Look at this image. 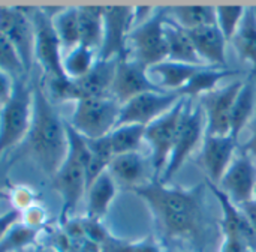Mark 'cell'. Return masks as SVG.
<instances>
[{"instance_id": "obj_1", "label": "cell", "mask_w": 256, "mask_h": 252, "mask_svg": "<svg viewBox=\"0 0 256 252\" xmlns=\"http://www.w3.org/2000/svg\"><path fill=\"white\" fill-rule=\"evenodd\" d=\"M206 188L207 185L183 188L152 179L132 192L147 204L164 236L201 240L208 227Z\"/></svg>"}, {"instance_id": "obj_2", "label": "cell", "mask_w": 256, "mask_h": 252, "mask_svg": "<svg viewBox=\"0 0 256 252\" xmlns=\"http://www.w3.org/2000/svg\"><path fill=\"white\" fill-rule=\"evenodd\" d=\"M27 141L39 168L52 177L68 155L66 120L39 87L33 90V114Z\"/></svg>"}, {"instance_id": "obj_3", "label": "cell", "mask_w": 256, "mask_h": 252, "mask_svg": "<svg viewBox=\"0 0 256 252\" xmlns=\"http://www.w3.org/2000/svg\"><path fill=\"white\" fill-rule=\"evenodd\" d=\"M68 132V155L51 177L52 188L58 192L62 198V213L60 221L66 224L69 216L75 212L80 201L87 192V176L86 168L90 161V147L87 138L80 135L66 120Z\"/></svg>"}, {"instance_id": "obj_4", "label": "cell", "mask_w": 256, "mask_h": 252, "mask_svg": "<svg viewBox=\"0 0 256 252\" xmlns=\"http://www.w3.org/2000/svg\"><path fill=\"white\" fill-rule=\"evenodd\" d=\"M33 114V90L15 80L10 98L0 105V159L21 141L27 140Z\"/></svg>"}, {"instance_id": "obj_5", "label": "cell", "mask_w": 256, "mask_h": 252, "mask_svg": "<svg viewBox=\"0 0 256 252\" xmlns=\"http://www.w3.org/2000/svg\"><path fill=\"white\" fill-rule=\"evenodd\" d=\"M166 18V8L158 9V12L136 23L129 35L128 48L132 59L148 69L168 59Z\"/></svg>"}, {"instance_id": "obj_6", "label": "cell", "mask_w": 256, "mask_h": 252, "mask_svg": "<svg viewBox=\"0 0 256 252\" xmlns=\"http://www.w3.org/2000/svg\"><path fill=\"white\" fill-rule=\"evenodd\" d=\"M204 137H206V117H204L202 107L200 105V102L195 104L192 99H186L184 108L178 120L171 156L160 177L162 182L170 183V180L180 171V168L195 152V149L204 141Z\"/></svg>"}, {"instance_id": "obj_7", "label": "cell", "mask_w": 256, "mask_h": 252, "mask_svg": "<svg viewBox=\"0 0 256 252\" xmlns=\"http://www.w3.org/2000/svg\"><path fill=\"white\" fill-rule=\"evenodd\" d=\"M120 104L112 96L86 98L75 102L68 123L87 140L106 137L116 126L120 114Z\"/></svg>"}, {"instance_id": "obj_8", "label": "cell", "mask_w": 256, "mask_h": 252, "mask_svg": "<svg viewBox=\"0 0 256 252\" xmlns=\"http://www.w3.org/2000/svg\"><path fill=\"white\" fill-rule=\"evenodd\" d=\"M34 26V60L51 78L66 77L62 68V44L52 26V18L42 9L24 6Z\"/></svg>"}, {"instance_id": "obj_9", "label": "cell", "mask_w": 256, "mask_h": 252, "mask_svg": "<svg viewBox=\"0 0 256 252\" xmlns=\"http://www.w3.org/2000/svg\"><path fill=\"white\" fill-rule=\"evenodd\" d=\"M184 102L186 99L183 98L166 114H164L162 117H159L158 120L146 126L144 141L150 147L152 168L154 173L153 179H160L168 165L172 144H174L176 134H177L178 120L184 108Z\"/></svg>"}, {"instance_id": "obj_10", "label": "cell", "mask_w": 256, "mask_h": 252, "mask_svg": "<svg viewBox=\"0 0 256 252\" xmlns=\"http://www.w3.org/2000/svg\"><path fill=\"white\" fill-rule=\"evenodd\" d=\"M182 95L177 92H147L138 95L128 102L122 104L117 126L122 125H141L148 126L164 114H166L178 101Z\"/></svg>"}, {"instance_id": "obj_11", "label": "cell", "mask_w": 256, "mask_h": 252, "mask_svg": "<svg viewBox=\"0 0 256 252\" xmlns=\"http://www.w3.org/2000/svg\"><path fill=\"white\" fill-rule=\"evenodd\" d=\"M0 33L16 50L28 72L34 62V26L22 6H0Z\"/></svg>"}, {"instance_id": "obj_12", "label": "cell", "mask_w": 256, "mask_h": 252, "mask_svg": "<svg viewBox=\"0 0 256 252\" xmlns=\"http://www.w3.org/2000/svg\"><path fill=\"white\" fill-rule=\"evenodd\" d=\"M135 26V8L104 6V41L99 59H120L129 56L128 41Z\"/></svg>"}, {"instance_id": "obj_13", "label": "cell", "mask_w": 256, "mask_h": 252, "mask_svg": "<svg viewBox=\"0 0 256 252\" xmlns=\"http://www.w3.org/2000/svg\"><path fill=\"white\" fill-rule=\"evenodd\" d=\"M244 81L236 80L214 92L202 96L200 105L202 107L206 117V134L207 135H231V114L236 98L242 90Z\"/></svg>"}, {"instance_id": "obj_14", "label": "cell", "mask_w": 256, "mask_h": 252, "mask_svg": "<svg viewBox=\"0 0 256 252\" xmlns=\"http://www.w3.org/2000/svg\"><path fill=\"white\" fill-rule=\"evenodd\" d=\"M218 188L237 206L252 201L256 191L255 159L242 147H238V152L220 179Z\"/></svg>"}, {"instance_id": "obj_15", "label": "cell", "mask_w": 256, "mask_h": 252, "mask_svg": "<svg viewBox=\"0 0 256 252\" xmlns=\"http://www.w3.org/2000/svg\"><path fill=\"white\" fill-rule=\"evenodd\" d=\"M162 89L148 75V68H146L142 63L136 62L129 56L117 59L111 96L120 105L138 95Z\"/></svg>"}, {"instance_id": "obj_16", "label": "cell", "mask_w": 256, "mask_h": 252, "mask_svg": "<svg viewBox=\"0 0 256 252\" xmlns=\"http://www.w3.org/2000/svg\"><path fill=\"white\" fill-rule=\"evenodd\" d=\"M238 152V140L232 135H207L202 141L201 162L207 182L219 185L220 179L230 168L236 153Z\"/></svg>"}, {"instance_id": "obj_17", "label": "cell", "mask_w": 256, "mask_h": 252, "mask_svg": "<svg viewBox=\"0 0 256 252\" xmlns=\"http://www.w3.org/2000/svg\"><path fill=\"white\" fill-rule=\"evenodd\" d=\"M207 188L210 192L216 197L218 203L222 209V219H220V228L224 237H231L243 242L248 245L254 252H256V230L250 225L248 218L244 216L243 210L232 203L219 188L218 185L207 182Z\"/></svg>"}, {"instance_id": "obj_18", "label": "cell", "mask_w": 256, "mask_h": 252, "mask_svg": "<svg viewBox=\"0 0 256 252\" xmlns=\"http://www.w3.org/2000/svg\"><path fill=\"white\" fill-rule=\"evenodd\" d=\"M117 59H98L93 69L80 80H72L74 102L86 98L111 96Z\"/></svg>"}, {"instance_id": "obj_19", "label": "cell", "mask_w": 256, "mask_h": 252, "mask_svg": "<svg viewBox=\"0 0 256 252\" xmlns=\"http://www.w3.org/2000/svg\"><path fill=\"white\" fill-rule=\"evenodd\" d=\"M188 33L204 65L214 68H226L228 41L225 39V36L216 24L189 30Z\"/></svg>"}, {"instance_id": "obj_20", "label": "cell", "mask_w": 256, "mask_h": 252, "mask_svg": "<svg viewBox=\"0 0 256 252\" xmlns=\"http://www.w3.org/2000/svg\"><path fill=\"white\" fill-rule=\"evenodd\" d=\"M147 168L148 167L146 158L140 152H132L114 156L108 167V173L117 185L126 186L134 191L135 188L142 186L148 182Z\"/></svg>"}, {"instance_id": "obj_21", "label": "cell", "mask_w": 256, "mask_h": 252, "mask_svg": "<svg viewBox=\"0 0 256 252\" xmlns=\"http://www.w3.org/2000/svg\"><path fill=\"white\" fill-rule=\"evenodd\" d=\"M204 65H190L174 60H164L148 69L150 75L156 77L154 83L165 92H180L188 81L201 69Z\"/></svg>"}, {"instance_id": "obj_22", "label": "cell", "mask_w": 256, "mask_h": 252, "mask_svg": "<svg viewBox=\"0 0 256 252\" xmlns=\"http://www.w3.org/2000/svg\"><path fill=\"white\" fill-rule=\"evenodd\" d=\"M118 185L111 177L108 171L102 173L88 188H87V218L93 221H100L110 210Z\"/></svg>"}, {"instance_id": "obj_23", "label": "cell", "mask_w": 256, "mask_h": 252, "mask_svg": "<svg viewBox=\"0 0 256 252\" xmlns=\"http://www.w3.org/2000/svg\"><path fill=\"white\" fill-rule=\"evenodd\" d=\"M238 75V71H232L228 68H214V66H204L201 68L189 81L188 84L178 92L182 98L195 99L202 98L212 92H214L219 83L225 81L226 78Z\"/></svg>"}, {"instance_id": "obj_24", "label": "cell", "mask_w": 256, "mask_h": 252, "mask_svg": "<svg viewBox=\"0 0 256 252\" xmlns=\"http://www.w3.org/2000/svg\"><path fill=\"white\" fill-rule=\"evenodd\" d=\"M256 113V77L250 75L238 92L232 114H231V135L238 140L242 131L254 120Z\"/></svg>"}, {"instance_id": "obj_25", "label": "cell", "mask_w": 256, "mask_h": 252, "mask_svg": "<svg viewBox=\"0 0 256 252\" xmlns=\"http://www.w3.org/2000/svg\"><path fill=\"white\" fill-rule=\"evenodd\" d=\"M80 45H86L99 54L104 41V6H80Z\"/></svg>"}, {"instance_id": "obj_26", "label": "cell", "mask_w": 256, "mask_h": 252, "mask_svg": "<svg viewBox=\"0 0 256 252\" xmlns=\"http://www.w3.org/2000/svg\"><path fill=\"white\" fill-rule=\"evenodd\" d=\"M166 44H168V59L182 63L190 65H204L201 57L198 56L189 33L166 18ZM207 66V65H204Z\"/></svg>"}, {"instance_id": "obj_27", "label": "cell", "mask_w": 256, "mask_h": 252, "mask_svg": "<svg viewBox=\"0 0 256 252\" xmlns=\"http://www.w3.org/2000/svg\"><path fill=\"white\" fill-rule=\"evenodd\" d=\"M231 42L238 57L252 66L250 75L256 77V12L254 8H246L243 21Z\"/></svg>"}, {"instance_id": "obj_28", "label": "cell", "mask_w": 256, "mask_h": 252, "mask_svg": "<svg viewBox=\"0 0 256 252\" xmlns=\"http://www.w3.org/2000/svg\"><path fill=\"white\" fill-rule=\"evenodd\" d=\"M166 15L186 32L216 24L214 6H172L166 8Z\"/></svg>"}, {"instance_id": "obj_29", "label": "cell", "mask_w": 256, "mask_h": 252, "mask_svg": "<svg viewBox=\"0 0 256 252\" xmlns=\"http://www.w3.org/2000/svg\"><path fill=\"white\" fill-rule=\"evenodd\" d=\"M52 26L60 39L62 48L68 53L80 45V20L78 8L68 6L52 17Z\"/></svg>"}, {"instance_id": "obj_30", "label": "cell", "mask_w": 256, "mask_h": 252, "mask_svg": "<svg viewBox=\"0 0 256 252\" xmlns=\"http://www.w3.org/2000/svg\"><path fill=\"white\" fill-rule=\"evenodd\" d=\"M98 59H99V54L94 50L86 45H78L63 56L62 68L68 78L80 80L93 69Z\"/></svg>"}, {"instance_id": "obj_31", "label": "cell", "mask_w": 256, "mask_h": 252, "mask_svg": "<svg viewBox=\"0 0 256 252\" xmlns=\"http://www.w3.org/2000/svg\"><path fill=\"white\" fill-rule=\"evenodd\" d=\"M146 126L141 125H122L116 126L108 134V141L114 156L140 152L141 144L144 143Z\"/></svg>"}, {"instance_id": "obj_32", "label": "cell", "mask_w": 256, "mask_h": 252, "mask_svg": "<svg viewBox=\"0 0 256 252\" xmlns=\"http://www.w3.org/2000/svg\"><path fill=\"white\" fill-rule=\"evenodd\" d=\"M42 230H34L24 225L21 221L15 224L0 242V252H22L38 240Z\"/></svg>"}, {"instance_id": "obj_33", "label": "cell", "mask_w": 256, "mask_h": 252, "mask_svg": "<svg viewBox=\"0 0 256 252\" xmlns=\"http://www.w3.org/2000/svg\"><path fill=\"white\" fill-rule=\"evenodd\" d=\"M100 252H165L153 237H144L141 240L117 239L111 234L99 246Z\"/></svg>"}, {"instance_id": "obj_34", "label": "cell", "mask_w": 256, "mask_h": 252, "mask_svg": "<svg viewBox=\"0 0 256 252\" xmlns=\"http://www.w3.org/2000/svg\"><path fill=\"white\" fill-rule=\"evenodd\" d=\"M244 12V6H216V26L228 42H231L236 36Z\"/></svg>"}, {"instance_id": "obj_35", "label": "cell", "mask_w": 256, "mask_h": 252, "mask_svg": "<svg viewBox=\"0 0 256 252\" xmlns=\"http://www.w3.org/2000/svg\"><path fill=\"white\" fill-rule=\"evenodd\" d=\"M0 71L9 74L10 77H18L20 74L26 72L20 54L2 33H0Z\"/></svg>"}, {"instance_id": "obj_36", "label": "cell", "mask_w": 256, "mask_h": 252, "mask_svg": "<svg viewBox=\"0 0 256 252\" xmlns=\"http://www.w3.org/2000/svg\"><path fill=\"white\" fill-rule=\"evenodd\" d=\"M8 198L12 204V209L18 210L20 213L38 203L36 191H33L32 188H28L26 185H16V186L10 188L8 192Z\"/></svg>"}, {"instance_id": "obj_37", "label": "cell", "mask_w": 256, "mask_h": 252, "mask_svg": "<svg viewBox=\"0 0 256 252\" xmlns=\"http://www.w3.org/2000/svg\"><path fill=\"white\" fill-rule=\"evenodd\" d=\"M46 221H48V212L39 203H36V204L30 206L28 209H26L24 212H21V222L30 228L44 230Z\"/></svg>"}, {"instance_id": "obj_38", "label": "cell", "mask_w": 256, "mask_h": 252, "mask_svg": "<svg viewBox=\"0 0 256 252\" xmlns=\"http://www.w3.org/2000/svg\"><path fill=\"white\" fill-rule=\"evenodd\" d=\"M21 221V213L15 209H9L8 212L0 215V242L8 234V231Z\"/></svg>"}, {"instance_id": "obj_39", "label": "cell", "mask_w": 256, "mask_h": 252, "mask_svg": "<svg viewBox=\"0 0 256 252\" xmlns=\"http://www.w3.org/2000/svg\"><path fill=\"white\" fill-rule=\"evenodd\" d=\"M14 87H15V78L0 71V105L4 104L10 98Z\"/></svg>"}, {"instance_id": "obj_40", "label": "cell", "mask_w": 256, "mask_h": 252, "mask_svg": "<svg viewBox=\"0 0 256 252\" xmlns=\"http://www.w3.org/2000/svg\"><path fill=\"white\" fill-rule=\"evenodd\" d=\"M218 252H254L248 245H244L243 242L237 240V239H231V237H224L222 245Z\"/></svg>"}, {"instance_id": "obj_41", "label": "cell", "mask_w": 256, "mask_h": 252, "mask_svg": "<svg viewBox=\"0 0 256 252\" xmlns=\"http://www.w3.org/2000/svg\"><path fill=\"white\" fill-rule=\"evenodd\" d=\"M242 149H243L244 152H248V153L256 161V113L254 120H252V132H250V137H249L248 141L242 146Z\"/></svg>"}, {"instance_id": "obj_42", "label": "cell", "mask_w": 256, "mask_h": 252, "mask_svg": "<svg viewBox=\"0 0 256 252\" xmlns=\"http://www.w3.org/2000/svg\"><path fill=\"white\" fill-rule=\"evenodd\" d=\"M238 207L243 210L244 216L248 218V221L250 222V225L256 230V200H252L249 203H244V204H242Z\"/></svg>"}, {"instance_id": "obj_43", "label": "cell", "mask_w": 256, "mask_h": 252, "mask_svg": "<svg viewBox=\"0 0 256 252\" xmlns=\"http://www.w3.org/2000/svg\"><path fill=\"white\" fill-rule=\"evenodd\" d=\"M32 252H58L54 248H48V246H40V248H34Z\"/></svg>"}, {"instance_id": "obj_44", "label": "cell", "mask_w": 256, "mask_h": 252, "mask_svg": "<svg viewBox=\"0 0 256 252\" xmlns=\"http://www.w3.org/2000/svg\"><path fill=\"white\" fill-rule=\"evenodd\" d=\"M6 195V192H4V189H3V186H2V182H0V198H3Z\"/></svg>"}, {"instance_id": "obj_45", "label": "cell", "mask_w": 256, "mask_h": 252, "mask_svg": "<svg viewBox=\"0 0 256 252\" xmlns=\"http://www.w3.org/2000/svg\"><path fill=\"white\" fill-rule=\"evenodd\" d=\"M165 252H188V251H165Z\"/></svg>"}]
</instances>
